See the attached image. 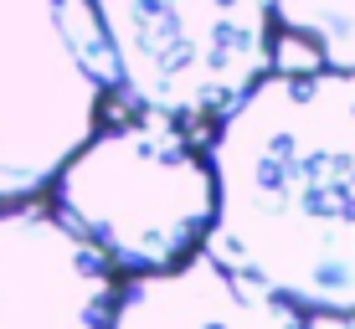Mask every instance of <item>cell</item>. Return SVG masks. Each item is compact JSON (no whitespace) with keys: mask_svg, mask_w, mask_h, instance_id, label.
Listing matches in <instances>:
<instances>
[{"mask_svg":"<svg viewBox=\"0 0 355 329\" xmlns=\"http://www.w3.org/2000/svg\"><path fill=\"white\" fill-rule=\"evenodd\" d=\"M201 252L299 314L355 319V72L268 67L211 144Z\"/></svg>","mask_w":355,"mask_h":329,"instance_id":"cell-1","label":"cell"},{"mask_svg":"<svg viewBox=\"0 0 355 329\" xmlns=\"http://www.w3.org/2000/svg\"><path fill=\"white\" fill-rule=\"evenodd\" d=\"M52 211L114 273H160L191 258L211 222V170L175 118L98 124L52 175Z\"/></svg>","mask_w":355,"mask_h":329,"instance_id":"cell-2","label":"cell"},{"mask_svg":"<svg viewBox=\"0 0 355 329\" xmlns=\"http://www.w3.org/2000/svg\"><path fill=\"white\" fill-rule=\"evenodd\" d=\"M114 98V57L88 0H0V201L52 186Z\"/></svg>","mask_w":355,"mask_h":329,"instance_id":"cell-3","label":"cell"},{"mask_svg":"<svg viewBox=\"0 0 355 329\" xmlns=\"http://www.w3.org/2000/svg\"><path fill=\"white\" fill-rule=\"evenodd\" d=\"M114 57V98L175 124L227 114L273 67L268 0H88Z\"/></svg>","mask_w":355,"mask_h":329,"instance_id":"cell-4","label":"cell"},{"mask_svg":"<svg viewBox=\"0 0 355 329\" xmlns=\"http://www.w3.org/2000/svg\"><path fill=\"white\" fill-rule=\"evenodd\" d=\"M119 273L36 196L0 201V329H108Z\"/></svg>","mask_w":355,"mask_h":329,"instance_id":"cell-5","label":"cell"},{"mask_svg":"<svg viewBox=\"0 0 355 329\" xmlns=\"http://www.w3.org/2000/svg\"><path fill=\"white\" fill-rule=\"evenodd\" d=\"M108 329H309L278 294L237 278L201 247L160 273H129L114 294Z\"/></svg>","mask_w":355,"mask_h":329,"instance_id":"cell-6","label":"cell"},{"mask_svg":"<svg viewBox=\"0 0 355 329\" xmlns=\"http://www.w3.org/2000/svg\"><path fill=\"white\" fill-rule=\"evenodd\" d=\"M273 26L309 42L324 67L355 72V0H268Z\"/></svg>","mask_w":355,"mask_h":329,"instance_id":"cell-7","label":"cell"}]
</instances>
